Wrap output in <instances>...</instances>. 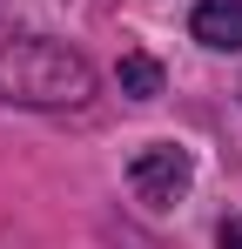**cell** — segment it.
<instances>
[{
  "label": "cell",
  "instance_id": "obj_1",
  "mask_svg": "<svg viewBox=\"0 0 242 249\" xmlns=\"http://www.w3.org/2000/svg\"><path fill=\"white\" fill-rule=\"evenodd\" d=\"M94 94L87 54L54 34H0V101L7 108H81Z\"/></svg>",
  "mask_w": 242,
  "mask_h": 249
},
{
  "label": "cell",
  "instance_id": "obj_2",
  "mask_svg": "<svg viewBox=\"0 0 242 249\" xmlns=\"http://www.w3.org/2000/svg\"><path fill=\"white\" fill-rule=\"evenodd\" d=\"M128 182H135V196L148 209H175L189 196V182H195V155H189L182 142H148V148L128 162Z\"/></svg>",
  "mask_w": 242,
  "mask_h": 249
},
{
  "label": "cell",
  "instance_id": "obj_3",
  "mask_svg": "<svg viewBox=\"0 0 242 249\" xmlns=\"http://www.w3.org/2000/svg\"><path fill=\"white\" fill-rule=\"evenodd\" d=\"M189 34L215 54H242V0H202L189 14Z\"/></svg>",
  "mask_w": 242,
  "mask_h": 249
},
{
  "label": "cell",
  "instance_id": "obj_4",
  "mask_svg": "<svg viewBox=\"0 0 242 249\" xmlns=\"http://www.w3.org/2000/svg\"><path fill=\"white\" fill-rule=\"evenodd\" d=\"M115 81H121V94H135V101H155L161 94V68L148 61V54H121Z\"/></svg>",
  "mask_w": 242,
  "mask_h": 249
},
{
  "label": "cell",
  "instance_id": "obj_5",
  "mask_svg": "<svg viewBox=\"0 0 242 249\" xmlns=\"http://www.w3.org/2000/svg\"><path fill=\"white\" fill-rule=\"evenodd\" d=\"M215 249H242V215H229V222L215 229Z\"/></svg>",
  "mask_w": 242,
  "mask_h": 249
}]
</instances>
